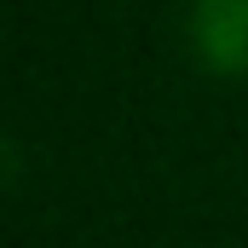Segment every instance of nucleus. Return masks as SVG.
I'll return each mask as SVG.
<instances>
[{
  "instance_id": "f257e3e1",
  "label": "nucleus",
  "mask_w": 248,
  "mask_h": 248,
  "mask_svg": "<svg viewBox=\"0 0 248 248\" xmlns=\"http://www.w3.org/2000/svg\"><path fill=\"white\" fill-rule=\"evenodd\" d=\"M185 29L214 69H248V0H190Z\"/></svg>"
}]
</instances>
